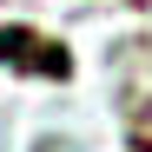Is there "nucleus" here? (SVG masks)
<instances>
[{
    "mask_svg": "<svg viewBox=\"0 0 152 152\" xmlns=\"http://www.w3.org/2000/svg\"><path fill=\"white\" fill-rule=\"evenodd\" d=\"M0 66H20V73H53V80H66L73 60H66V46H53L46 33L33 27H0Z\"/></svg>",
    "mask_w": 152,
    "mask_h": 152,
    "instance_id": "1",
    "label": "nucleus"
}]
</instances>
